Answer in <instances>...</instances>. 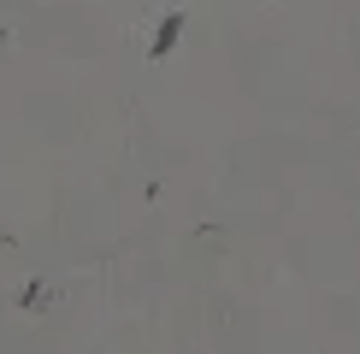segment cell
<instances>
[{
  "instance_id": "6da1fadb",
  "label": "cell",
  "mask_w": 360,
  "mask_h": 354,
  "mask_svg": "<svg viewBox=\"0 0 360 354\" xmlns=\"http://www.w3.org/2000/svg\"><path fill=\"white\" fill-rule=\"evenodd\" d=\"M177 36H184V12H166V18H160V29H154V41H148V53L166 59V53L177 48Z\"/></svg>"
},
{
  "instance_id": "7a4b0ae2",
  "label": "cell",
  "mask_w": 360,
  "mask_h": 354,
  "mask_svg": "<svg viewBox=\"0 0 360 354\" xmlns=\"http://www.w3.org/2000/svg\"><path fill=\"white\" fill-rule=\"evenodd\" d=\"M48 301H53L48 284H24V289H18V307H24V313H48Z\"/></svg>"
}]
</instances>
